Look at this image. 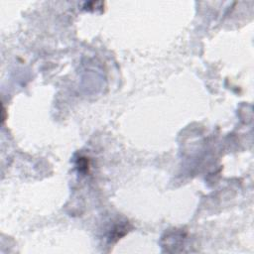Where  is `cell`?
<instances>
[{
  "mask_svg": "<svg viewBox=\"0 0 254 254\" xmlns=\"http://www.w3.org/2000/svg\"><path fill=\"white\" fill-rule=\"evenodd\" d=\"M78 166V169L81 172H85V171H88V169H89V164H88V162H86L85 158L79 159Z\"/></svg>",
  "mask_w": 254,
  "mask_h": 254,
  "instance_id": "1",
  "label": "cell"
}]
</instances>
